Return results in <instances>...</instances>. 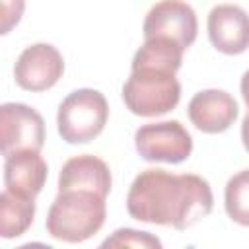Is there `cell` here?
<instances>
[{
	"mask_svg": "<svg viewBox=\"0 0 249 249\" xmlns=\"http://www.w3.org/2000/svg\"><path fill=\"white\" fill-rule=\"evenodd\" d=\"M123 99L130 113L158 117L177 107L181 99V84L171 72L136 68L123 86Z\"/></svg>",
	"mask_w": 249,
	"mask_h": 249,
	"instance_id": "3",
	"label": "cell"
},
{
	"mask_svg": "<svg viewBox=\"0 0 249 249\" xmlns=\"http://www.w3.org/2000/svg\"><path fill=\"white\" fill-rule=\"evenodd\" d=\"M239 88H241V95H243V101H245V103H247V107H249V70H245V72H243Z\"/></svg>",
	"mask_w": 249,
	"mask_h": 249,
	"instance_id": "18",
	"label": "cell"
},
{
	"mask_svg": "<svg viewBox=\"0 0 249 249\" xmlns=\"http://www.w3.org/2000/svg\"><path fill=\"white\" fill-rule=\"evenodd\" d=\"M224 204L228 216L241 226H249V169H241L226 183Z\"/></svg>",
	"mask_w": 249,
	"mask_h": 249,
	"instance_id": "15",
	"label": "cell"
},
{
	"mask_svg": "<svg viewBox=\"0 0 249 249\" xmlns=\"http://www.w3.org/2000/svg\"><path fill=\"white\" fill-rule=\"evenodd\" d=\"M212 189L195 173L146 169L136 175L126 195V210L134 220L187 230L212 210Z\"/></svg>",
	"mask_w": 249,
	"mask_h": 249,
	"instance_id": "1",
	"label": "cell"
},
{
	"mask_svg": "<svg viewBox=\"0 0 249 249\" xmlns=\"http://www.w3.org/2000/svg\"><path fill=\"white\" fill-rule=\"evenodd\" d=\"M97 249H163V245L160 237L150 231L119 228L109 237H105Z\"/></svg>",
	"mask_w": 249,
	"mask_h": 249,
	"instance_id": "16",
	"label": "cell"
},
{
	"mask_svg": "<svg viewBox=\"0 0 249 249\" xmlns=\"http://www.w3.org/2000/svg\"><path fill=\"white\" fill-rule=\"evenodd\" d=\"M210 43L224 54H239L249 47V14L237 4H218L208 14Z\"/></svg>",
	"mask_w": 249,
	"mask_h": 249,
	"instance_id": "9",
	"label": "cell"
},
{
	"mask_svg": "<svg viewBox=\"0 0 249 249\" xmlns=\"http://www.w3.org/2000/svg\"><path fill=\"white\" fill-rule=\"evenodd\" d=\"M142 31L144 39L167 37L179 43L183 49H189L196 39L198 21L195 10L187 2L163 0L148 10Z\"/></svg>",
	"mask_w": 249,
	"mask_h": 249,
	"instance_id": "7",
	"label": "cell"
},
{
	"mask_svg": "<svg viewBox=\"0 0 249 249\" xmlns=\"http://www.w3.org/2000/svg\"><path fill=\"white\" fill-rule=\"evenodd\" d=\"M191 123L208 134L228 130L237 119V103L224 89H202L189 101Z\"/></svg>",
	"mask_w": 249,
	"mask_h": 249,
	"instance_id": "10",
	"label": "cell"
},
{
	"mask_svg": "<svg viewBox=\"0 0 249 249\" xmlns=\"http://www.w3.org/2000/svg\"><path fill=\"white\" fill-rule=\"evenodd\" d=\"M136 152L146 161L181 163L193 152V138L179 121L142 124L134 132Z\"/></svg>",
	"mask_w": 249,
	"mask_h": 249,
	"instance_id": "5",
	"label": "cell"
},
{
	"mask_svg": "<svg viewBox=\"0 0 249 249\" xmlns=\"http://www.w3.org/2000/svg\"><path fill=\"white\" fill-rule=\"evenodd\" d=\"M72 189L91 191L107 198L111 191L109 165L91 154L70 158L58 173V191H72Z\"/></svg>",
	"mask_w": 249,
	"mask_h": 249,
	"instance_id": "12",
	"label": "cell"
},
{
	"mask_svg": "<svg viewBox=\"0 0 249 249\" xmlns=\"http://www.w3.org/2000/svg\"><path fill=\"white\" fill-rule=\"evenodd\" d=\"M0 142L4 158L18 152H41L45 144V121L25 103L0 107Z\"/></svg>",
	"mask_w": 249,
	"mask_h": 249,
	"instance_id": "6",
	"label": "cell"
},
{
	"mask_svg": "<svg viewBox=\"0 0 249 249\" xmlns=\"http://www.w3.org/2000/svg\"><path fill=\"white\" fill-rule=\"evenodd\" d=\"M16 249H54V247H51L47 243H41V241H31V243H23V245H19Z\"/></svg>",
	"mask_w": 249,
	"mask_h": 249,
	"instance_id": "19",
	"label": "cell"
},
{
	"mask_svg": "<svg viewBox=\"0 0 249 249\" xmlns=\"http://www.w3.org/2000/svg\"><path fill=\"white\" fill-rule=\"evenodd\" d=\"M4 187L12 195L31 198L41 193L47 181V161L39 152H18L10 158H4Z\"/></svg>",
	"mask_w": 249,
	"mask_h": 249,
	"instance_id": "11",
	"label": "cell"
},
{
	"mask_svg": "<svg viewBox=\"0 0 249 249\" xmlns=\"http://www.w3.org/2000/svg\"><path fill=\"white\" fill-rule=\"evenodd\" d=\"M185 49L167 39V37H152L144 39L142 47L134 53L132 58V70L136 68H156L175 74L181 68Z\"/></svg>",
	"mask_w": 249,
	"mask_h": 249,
	"instance_id": "13",
	"label": "cell"
},
{
	"mask_svg": "<svg viewBox=\"0 0 249 249\" xmlns=\"http://www.w3.org/2000/svg\"><path fill=\"white\" fill-rule=\"evenodd\" d=\"M105 214V196L80 189L58 191L47 214V231L54 239L82 243L101 230Z\"/></svg>",
	"mask_w": 249,
	"mask_h": 249,
	"instance_id": "2",
	"label": "cell"
},
{
	"mask_svg": "<svg viewBox=\"0 0 249 249\" xmlns=\"http://www.w3.org/2000/svg\"><path fill=\"white\" fill-rule=\"evenodd\" d=\"M64 72V58L56 47L35 43L25 47L16 60L14 78L27 91H45L53 88Z\"/></svg>",
	"mask_w": 249,
	"mask_h": 249,
	"instance_id": "8",
	"label": "cell"
},
{
	"mask_svg": "<svg viewBox=\"0 0 249 249\" xmlns=\"http://www.w3.org/2000/svg\"><path fill=\"white\" fill-rule=\"evenodd\" d=\"M109 105L101 91L82 88L68 93L58 105V134L68 144H86L101 134L107 124Z\"/></svg>",
	"mask_w": 249,
	"mask_h": 249,
	"instance_id": "4",
	"label": "cell"
},
{
	"mask_svg": "<svg viewBox=\"0 0 249 249\" xmlns=\"http://www.w3.org/2000/svg\"><path fill=\"white\" fill-rule=\"evenodd\" d=\"M35 216V200L12 195L10 191H2L0 195V235L4 239H12L21 235L33 222Z\"/></svg>",
	"mask_w": 249,
	"mask_h": 249,
	"instance_id": "14",
	"label": "cell"
},
{
	"mask_svg": "<svg viewBox=\"0 0 249 249\" xmlns=\"http://www.w3.org/2000/svg\"><path fill=\"white\" fill-rule=\"evenodd\" d=\"M241 140H243L245 150L249 152V111H247V115L241 121Z\"/></svg>",
	"mask_w": 249,
	"mask_h": 249,
	"instance_id": "17",
	"label": "cell"
}]
</instances>
